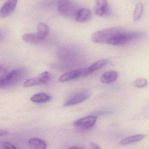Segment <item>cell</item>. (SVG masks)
Segmentation results:
<instances>
[{
	"mask_svg": "<svg viewBox=\"0 0 149 149\" xmlns=\"http://www.w3.org/2000/svg\"><path fill=\"white\" fill-rule=\"evenodd\" d=\"M143 36L144 34L142 32L127 31L120 28H110L94 32L91 37V40L95 43L121 46L140 39Z\"/></svg>",
	"mask_w": 149,
	"mask_h": 149,
	"instance_id": "1",
	"label": "cell"
},
{
	"mask_svg": "<svg viewBox=\"0 0 149 149\" xmlns=\"http://www.w3.org/2000/svg\"><path fill=\"white\" fill-rule=\"evenodd\" d=\"M28 73L24 68H18L0 76V88L10 87L18 84Z\"/></svg>",
	"mask_w": 149,
	"mask_h": 149,
	"instance_id": "2",
	"label": "cell"
},
{
	"mask_svg": "<svg viewBox=\"0 0 149 149\" xmlns=\"http://www.w3.org/2000/svg\"><path fill=\"white\" fill-rule=\"evenodd\" d=\"M59 13L64 17H74L77 8L75 4L70 0H59L57 3Z\"/></svg>",
	"mask_w": 149,
	"mask_h": 149,
	"instance_id": "3",
	"label": "cell"
},
{
	"mask_svg": "<svg viewBox=\"0 0 149 149\" xmlns=\"http://www.w3.org/2000/svg\"><path fill=\"white\" fill-rule=\"evenodd\" d=\"M90 74L91 73L87 68L78 69L62 74L59 77V81L61 82H66L80 77L87 76Z\"/></svg>",
	"mask_w": 149,
	"mask_h": 149,
	"instance_id": "4",
	"label": "cell"
},
{
	"mask_svg": "<svg viewBox=\"0 0 149 149\" xmlns=\"http://www.w3.org/2000/svg\"><path fill=\"white\" fill-rule=\"evenodd\" d=\"M51 79V74L48 72H45L39 76L26 80L23 84L24 87H29L36 85L47 84Z\"/></svg>",
	"mask_w": 149,
	"mask_h": 149,
	"instance_id": "5",
	"label": "cell"
},
{
	"mask_svg": "<svg viewBox=\"0 0 149 149\" xmlns=\"http://www.w3.org/2000/svg\"><path fill=\"white\" fill-rule=\"evenodd\" d=\"M91 93L89 91L84 90L77 93L67 100L64 104V107L74 106L86 100L90 97Z\"/></svg>",
	"mask_w": 149,
	"mask_h": 149,
	"instance_id": "6",
	"label": "cell"
},
{
	"mask_svg": "<svg viewBox=\"0 0 149 149\" xmlns=\"http://www.w3.org/2000/svg\"><path fill=\"white\" fill-rule=\"evenodd\" d=\"M92 13L89 9L81 8L77 10L74 15L75 20L79 22L84 23L91 20Z\"/></svg>",
	"mask_w": 149,
	"mask_h": 149,
	"instance_id": "7",
	"label": "cell"
},
{
	"mask_svg": "<svg viewBox=\"0 0 149 149\" xmlns=\"http://www.w3.org/2000/svg\"><path fill=\"white\" fill-rule=\"evenodd\" d=\"M96 116H91L77 120L74 122V125L78 127L83 128H90L94 126L97 121Z\"/></svg>",
	"mask_w": 149,
	"mask_h": 149,
	"instance_id": "8",
	"label": "cell"
},
{
	"mask_svg": "<svg viewBox=\"0 0 149 149\" xmlns=\"http://www.w3.org/2000/svg\"><path fill=\"white\" fill-rule=\"evenodd\" d=\"M17 0H7L0 10V16L6 17L15 11Z\"/></svg>",
	"mask_w": 149,
	"mask_h": 149,
	"instance_id": "9",
	"label": "cell"
},
{
	"mask_svg": "<svg viewBox=\"0 0 149 149\" xmlns=\"http://www.w3.org/2000/svg\"><path fill=\"white\" fill-rule=\"evenodd\" d=\"M109 10L107 0H96L94 11L99 16H104L107 15Z\"/></svg>",
	"mask_w": 149,
	"mask_h": 149,
	"instance_id": "10",
	"label": "cell"
},
{
	"mask_svg": "<svg viewBox=\"0 0 149 149\" xmlns=\"http://www.w3.org/2000/svg\"><path fill=\"white\" fill-rule=\"evenodd\" d=\"M118 77V74L115 71H109L103 73L100 78L101 82L109 84L115 81Z\"/></svg>",
	"mask_w": 149,
	"mask_h": 149,
	"instance_id": "11",
	"label": "cell"
},
{
	"mask_svg": "<svg viewBox=\"0 0 149 149\" xmlns=\"http://www.w3.org/2000/svg\"><path fill=\"white\" fill-rule=\"evenodd\" d=\"M28 146L29 149H46L47 144L41 139L33 138L29 140Z\"/></svg>",
	"mask_w": 149,
	"mask_h": 149,
	"instance_id": "12",
	"label": "cell"
},
{
	"mask_svg": "<svg viewBox=\"0 0 149 149\" xmlns=\"http://www.w3.org/2000/svg\"><path fill=\"white\" fill-rule=\"evenodd\" d=\"M52 97L44 93L36 94L31 96L30 100L37 103H45L51 100Z\"/></svg>",
	"mask_w": 149,
	"mask_h": 149,
	"instance_id": "13",
	"label": "cell"
},
{
	"mask_svg": "<svg viewBox=\"0 0 149 149\" xmlns=\"http://www.w3.org/2000/svg\"><path fill=\"white\" fill-rule=\"evenodd\" d=\"M146 136L144 134H137L126 137L120 142L121 145H127L138 142L143 140Z\"/></svg>",
	"mask_w": 149,
	"mask_h": 149,
	"instance_id": "14",
	"label": "cell"
},
{
	"mask_svg": "<svg viewBox=\"0 0 149 149\" xmlns=\"http://www.w3.org/2000/svg\"><path fill=\"white\" fill-rule=\"evenodd\" d=\"M22 39L24 42L29 43L37 44L43 42L37 34L33 33H26L22 36Z\"/></svg>",
	"mask_w": 149,
	"mask_h": 149,
	"instance_id": "15",
	"label": "cell"
},
{
	"mask_svg": "<svg viewBox=\"0 0 149 149\" xmlns=\"http://www.w3.org/2000/svg\"><path fill=\"white\" fill-rule=\"evenodd\" d=\"M49 28L46 24L42 23L38 24L37 26V35L38 37L43 41L48 36Z\"/></svg>",
	"mask_w": 149,
	"mask_h": 149,
	"instance_id": "16",
	"label": "cell"
},
{
	"mask_svg": "<svg viewBox=\"0 0 149 149\" xmlns=\"http://www.w3.org/2000/svg\"><path fill=\"white\" fill-rule=\"evenodd\" d=\"M108 60L107 59H102V60H99L97 62H95L89 66L87 69L90 73H92L96 71L99 70L100 69H101L107 63Z\"/></svg>",
	"mask_w": 149,
	"mask_h": 149,
	"instance_id": "17",
	"label": "cell"
},
{
	"mask_svg": "<svg viewBox=\"0 0 149 149\" xmlns=\"http://www.w3.org/2000/svg\"><path fill=\"white\" fill-rule=\"evenodd\" d=\"M143 11V5L141 3H138L136 5L133 14V19L134 21H137L140 20L142 15Z\"/></svg>",
	"mask_w": 149,
	"mask_h": 149,
	"instance_id": "18",
	"label": "cell"
},
{
	"mask_svg": "<svg viewBox=\"0 0 149 149\" xmlns=\"http://www.w3.org/2000/svg\"><path fill=\"white\" fill-rule=\"evenodd\" d=\"M133 85L136 87L144 88L148 85V81L144 78H138L134 81Z\"/></svg>",
	"mask_w": 149,
	"mask_h": 149,
	"instance_id": "19",
	"label": "cell"
},
{
	"mask_svg": "<svg viewBox=\"0 0 149 149\" xmlns=\"http://www.w3.org/2000/svg\"><path fill=\"white\" fill-rule=\"evenodd\" d=\"M4 149H17L14 145L9 142H5L3 144Z\"/></svg>",
	"mask_w": 149,
	"mask_h": 149,
	"instance_id": "20",
	"label": "cell"
},
{
	"mask_svg": "<svg viewBox=\"0 0 149 149\" xmlns=\"http://www.w3.org/2000/svg\"><path fill=\"white\" fill-rule=\"evenodd\" d=\"M9 134L8 131L6 130L0 129V136L7 135Z\"/></svg>",
	"mask_w": 149,
	"mask_h": 149,
	"instance_id": "21",
	"label": "cell"
},
{
	"mask_svg": "<svg viewBox=\"0 0 149 149\" xmlns=\"http://www.w3.org/2000/svg\"><path fill=\"white\" fill-rule=\"evenodd\" d=\"M91 145L92 149H101L100 147L98 144L95 143H91Z\"/></svg>",
	"mask_w": 149,
	"mask_h": 149,
	"instance_id": "22",
	"label": "cell"
},
{
	"mask_svg": "<svg viewBox=\"0 0 149 149\" xmlns=\"http://www.w3.org/2000/svg\"><path fill=\"white\" fill-rule=\"evenodd\" d=\"M67 149H82L81 148H79V147H73L71 148H69Z\"/></svg>",
	"mask_w": 149,
	"mask_h": 149,
	"instance_id": "23",
	"label": "cell"
},
{
	"mask_svg": "<svg viewBox=\"0 0 149 149\" xmlns=\"http://www.w3.org/2000/svg\"><path fill=\"white\" fill-rule=\"evenodd\" d=\"M3 66H2V65H0V72L2 71L3 70Z\"/></svg>",
	"mask_w": 149,
	"mask_h": 149,
	"instance_id": "24",
	"label": "cell"
},
{
	"mask_svg": "<svg viewBox=\"0 0 149 149\" xmlns=\"http://www.w3.org/2000/svg\"><path fill=\"white\" fill-rule=\"evenodd\" d=\"M3 37V34L2 33L1 31H0V40Z\"/></svg>",
	"mask_w": 149,
	"mask_h": 149,
	"instance_id": "25",
	"label": "cell"
}]
</instances>
